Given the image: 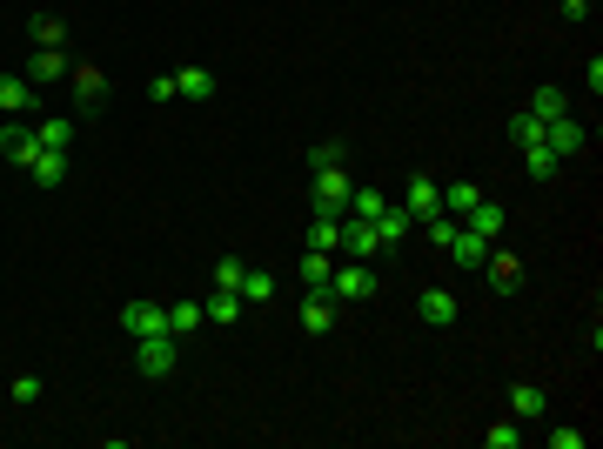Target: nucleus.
I'll return each instance as SVG.
<instances>
[{
	"label": "nucleus",
	"instance_id": "obj_1",
	"mask_svg": "<svg viewBox=\"0 0 603 449\" xmlns=\"http://www.w3.org/2000/svg\"><path fill=\"white\" fill-rule=\"evenodd\" d=\"M315 215H335V222H342V215H349V195H356V181H349V168H342V161H335V168H315Z\"/></svg>",
	"mask_w": 603,
	"mask_h": 449
},
{
	"label": "nucleus",
	"instance_id": "obj_2",
	"mask_svg": "<svg viewBox=\"0 0 603 449\" xmlns=\"http://www.w3.org/2000/svg\"><path fill=\"white\" fill-rule=\"evenodd\" d=\"M175 362H181V336H168V329L134 342V369H141V376L161 382V376H175Z\"/></svg>",
	"mask_w": 603,
	"mask_h": 449
},
{
	"label": "nucleus",
	"instance_id": "obj_3",
	"mask_svg": "<svg viewBox=\"0 0 603 449\" xmlns=\"http://www.w3.org/2000/svg\"><path fill=\"white\" fill-rule=\"evenodd\" d=\"M34 155H41V135H34V121H7V128H0V161H7V168H34Z\"/></svg>",
	"mask_w": 603,
	"mask_h": 449
},
{
	"label": "nucleus",
	"instance_id": "obj_4",
	"mask_svg": "<svg viewBox=\"0 0 603 449\" xmlns=\"http://www.w3.org/2000/svg\"><path fill=\"white\" fill-rule=\"evenodd\" d=\"M329 295L335 302H369V295H376V269H369V262H342V269L329 275Z\"/></svg>",
	"mask_w": 603,
	"mask_h": 449
},
{
	"label": "nucleus",
	"instance_id": "obj_5",
	"mask_svg": "<svg viewBox=\"0 0 603 449\" xmlns=\"http://www.w3.org/2000/svg\"><path fill=\"white\" fill-rule=\"evenodd\" d=\"M67 88H74V108H81V114H94L101 101H108V74H101V68H88V61H74V68H67Z\"/></svg>",
	"mask_w": 603,
	"mask_h": 449
},
{
	"label": "nucleus",
	"instance_id": "obj_6",
	"mask_svg": "<svg viewBox=\"0 0 603 449\" xmlns=\"http://www.w3.org/2000/svg\"><path fill=\"white\" fill-rule=\"evenodd\" d=\"M369 228H376L382 248H402V242H409V228H416V215H409L402 202H382L376 215H369Z\"/></svg>",
	"mask_w": 603,
	"mask_h": 449
},
{
	"label": "nucleus",
	"instance_id": "obj_7",
	"mask_svg": "<svg viewBox=\"0 0 603 449\" xmlns=\"http://www.w3.org/2000/svg\"><path fill=\"white\" fill-rule=\"evenodd\" d=\"M543 141H550L557 161H577L583 155V121L577 114H557V121H543Z\"/></svg>",
	"mask_w": 603,
	"mask_h": 449
},
{
	"label": "nucleus",
	"instance_id": "obj_8",
	"mask_svg": "<svg viewBox=\"0 0 603 449\" xmlns=\"http://www.w3.org/2000/svg\"><path fill=\"white\" fill-rule=\"evenodd\" d=\"M402 208H409L416 222H436V215H443V188H436L429 175H409V188H402Z\"/></svg>",
	"mask_w": 603,
	"mask_h": 449
},
{
	"label": "nucleus",
	"instance_id": "obj_9",
	"mask_svg": "<svg viewBox=\"0 0 603 449\" xmlns=\"http://www.w3.org/2000/svg\"><path fill=\"white\" fill-rule=\"evenodd\" d=\"M335 255H349V262H376V255H382L376 228L356 222V215H342V248H335Z\"/></svg>",
	"mask_w": 603,
	"mask_h": 449
},
{
	"label": "nucleus",
	"instance_id": "obj_10",
	"mask_svg": "<svg viewBox=\"0 0 603 449\" xmlns=\"http://www.w3.org/2000/svg\"><path fill=\"white\" fill-rule=\"evenodd\" d=\"M483 269H490V289L496 295L523 289V255H510V248H490V255H483Z\"/></svg>",
	"mask_w": 603,
	"mask_h": 449
},
{
	"label": "nucleus",
	"instance_id": "obj_11",
	"mask_svg": "<svg viewBox=\"0 0 603 449\" xmlns=\"http://www.w3.org/2000/svg\"><path fill=\"white\" fill-rule=\"evenodd\" d=\"M121 329H128L134 342L161 336V329H168V309H161V302H128V309H121Z\"/></svg>",
	"mask_w": 603,
	"mask_h": 449
},
{
	"label": "nucleus",
	"instance_id": "obj_12",
	"mask_svg": "<svg viewBox=\"0 0 603 449\" xmlns=\"http://www.w3.org/2000/svg\"><path fill=\"white\" fill-rule=\"evenodd\" d=\"M67 68H74V61H67V47H41V54H27V81H34V88L67 81Z\"/></svg>",
	"mask_w": 603,
	"mask_h": 449
},
{
	"label": "nucleus",
	"instance_id": "obj_13",
	"mask_svg": "<svg viewBox=\"0 0 603 449\" xmlns=\"http://www.w3.org/2000/svg\"><path fill=\"white\" fill-rule=\"evenodd\" d=\"M302 329H309V336H329V329H335V295L329 289L302 295Z\"/></svg>",
	"mask_w": 603,
	"mask_h": 449
},
{
	"label": "nucleus",
	"instance_id": "obj_14",
	"mask_svg": "<svg viewBox=\"0 0 603 449\" xmlns=\"http://www.w3.org/2000/svg\"><path fill=\"white\" fill-rule=\"evenodd\" d=\"M0 108H7V114H27V108H41V88H34L27 74H0Z\"/></svg>",
	"mask_w": 603,
	"mask_h": 449
},
{
	"label": "nucleus",
	"instance_id": "obj_15",
	"mask_svg": "<svg viewBox=\"0 0 603 449\" xmlns=\"http://www.w3.org/2000/svg\"><path fill=\"white\" fill-rule=\"evenodd\" d=\"M443 248H449V262H456V269H483V255H490V242H483V235H469V228H456Z\"/></svg>",
	"mask_w": 603,
	"mask_h": 449
},
{
	"label": "nucleus",
	"instance_id": "obj_16",
	"mask_svg": "<svg viewBox=\"0 0 603 449\" xmlns=\"http://www.w3.org/2000/svg\"><path fill=\"white\" fill-rule=\"evenodd\" d=\"M27 181H34V188H61L67 181V148H41L34 168H27Z\"/></svg>",
	"mask_w": 603,
	"mask_h": 449
},
{
	"label": "nucleus",
	"instance_id": "obj_17",
	"mask_svg": "<svg viewBox=\"0 0 603 449\" xmlns=\"http://www.w3.org/2000/svg\"><path fill=\"white\" fill-rule=\"evenodd\" d=\"M456 315H463V302H456L449 289H423V322H429V329H449Z\"/></svg>",
	"mask_w": 603,
	"mask_h": 449
},
{
	"label": "nucleus",
	"instance_id": "obj_18",
	"mask_svg": "<svg viewBox=\"0 0 603 449\" xmlns=\"http://www.w3.org/2000/svg\"><path fill=\"white\" fill-rule=\"evenodd\" d=\"M295 275H302V289H329V275H335V255H322V248H302V262H295Z\"/></svg>",
	"mask_w": 603,
	"mask_h": 449
},
{
	"label": "nucleus",
	"instance_id": "obj_19",
	"mask_svg": "<svg viewBox=\"0 0 603 449\" xmlns=\"http://www.w3.org/2000/svg\"><path fill=\"white\" fill-rule=\"evenodd\" d=\"M242 289H215L208 302H201V322H242Z\"/></svg>",
	"mask_w": 603,
	"mask_h": 449
},
{
	"label": "nucleus",
	"instance_id": "obj_20",
	"mask_svg": "<svg viewBox=\"0 0 603 449\" xmlns=\"http://www.w3.org/2000/svg\"><path fill=\"white\" fill-rule=\"evenodd\" d=\"M208 94H215L208 68H175V101H208Z\"/></svg>",
	"mask_w": 603,
	"mask_h": 449
},
{
	"label": "nucleus",
	"instance_id": "obj_21",
	"mask_svg": "<svg viewBox=\"0 0 603 449\" xmlns=\"http://www.w3.org/2000/svg\"><path fill=\"white\" fill-rule=\"evenodd\" d=\"M463 228H469V235H483V242H496V235H503V208L476 202V208H469V215H463Z\"/></svg>",
	"mask_w": 603,
	"mask_h": 449
},
{
	"label": "nucleus",
	"instance_id": "obj_22",
	"mask_svg": "<svg viewBox=\"0 0 603 449\" xmlns=\"http://www.w3.org/2000/svg\"><path fill=\"white\" fill-rule=\"evenodd\" d=\"M510 416L516 423H536V416H543V389H536V382H516L510 389Z\"/></svg>",
	"mask_w": 603,
	"mask_h": 449
},
{
	"label": "nucleus",
	"instance_id": "obj_23",
	"mask_svg": "<svg viewBox=\"0 0 603 449\" xmlns=\"http://www.w3.org/2000/svg\"><path fill=\"white\" fill-rule=\"evenodd\" d=\"M523 168H530V181H550V175H563V161L550 155V141H530V148H523Z\"/></svg>",
	"mask_w": 603,
	"mask_h": 449
},
{
	"label": "nucleus",
	"instance_id": "obj_24",
	"mask_svg": "<svg viewBox=\"0 0 603 449\" xmlns=\"http://www.w3.org/2000/svg\"><path fill=\"white\" fill-rule=\"evenodd\" d=\"M27 34H34V47H67V21H61V14H34Z\"/></svg>",
	"mask_w": 603,
	"mask_h": 449
},
{
	"label": "nucleus",
	"instance_id": "obj_25",
	"mask_svg": "<svg viewBox=\"0 0 603 449\" xmlns=\"http://www.w3.org/2000/svg\"><path fill=\"white\" fill-rule=\"evenodd\" d=\"M195 329H208L201 302H168V336H195Z\"/></svg>",
	"mask_w": 603,
	"mask_h": 449
},
{
	"label": "nucleus",
	"instance_id": "obj_26",
	"mask_svg": "<svg viewBox=\"0 0 603 449\" xmlns=\"http://www.w3.org/2000/svg\"><path fill=\"white\" fill-rule=\"evenodd\" d=\"M309 248L335 255V248H342V222H335V215H315V222H309Z\"/></svg>",
	"mask_w": 603,
	"mask_h": 449
},
{
	"label": "nucleus",
	"instance_id": "obj_27",
	"mask_svg": "<svg viewBox=\"0 0 603 449\" xmlns=\"http://www.w3.org/2000/svg\"><path fill=\"white\" fill-rule=\"evenodd\" d=\"M34 135H41V148H67L74 141V121L67 114H47V121H34Z\"/></svg>",
	"mask_w": 603,
	"mask_h": 449
},
{
	"label": "nucleus",
	"instance_id": "obj_28",
	"mask_svg": "<svg viewBox=\"0 0 603 449\" xmlns=\"http://www.w3.org/2000/svg\"><path fill=\"white\" fill-rule=\"evenodd\" d=\"M476 202H483V195H476L469 181H449V188H443V215H456V222H463V215H469Z\"/></svg>",
	"mask_w": 603,
	"mask_h": 449
},
{
	"label": "nucleus",
	"instance_id": "obj_29",
	"mask_svg": "<svg viewBox=\"0 0 603 449\" xmlns=\"http://www.w3.org/2000/svg\"><path fill=\"white\" fill-rule=\"evenodd\" d=\"M242 302H275V275L268 269H242Z\"/></svg>",
	"mask_w": 603,
	"mask_h": 449
},
{
	"label": "nucleus",
	"instance_id": "obj_30",
	"mask_svg": "<svg viewBox=\"0 0 603 449\" xmlns=\"http://www.w3.org/2000/svg\"><path fill=\"white\" fill-rule=\"evenodd\" d=\"M510 141H516V148H530V141H543V121H536L530 108H516V114H510Z\"/></svg>",
	"mask_w": 603,
	"mask_h": 449
},
{
	"label": "nucleus",
	"instance_id": "obj_31",
	"mask_svg": "<svg viewBox=\"0 0 603 449\" xmlns=\"http://www.w3.org/2000/svg\"><path fill=\"white\" fill-rule=\"evenodd\" d=\"M530 114H536V121H557V114H570V101H563V88H536Z\"/></svg>",
	"mask_w": 603,
	"mask_h": 449
},
{
	"label": "nucleus",
	"instance_id": "obj_32",
	"mask_svg": "<svg viewBox=\"0 0 603 449\" xmlns=\"http://www.w3.org/2000/svg\"><path fill=\"white\" fill-rule=\"evenodd\" d=\"M483 443H490V449H516V443H523V423H516V416H503V423L483 429Z\"/></svg>",
	"mask_w": 603,
	"mask_h": 449
},
{
	"label": "nucleus",
	"instance_id": "obj_33",
	"mask_svg": "<svg viewBox=\"0 0 603 449\" xmlns=\"http://www.w3.org/2000/svg\"><path fill=\"white\" fill-rule=\"evenodd\" d=\"M376 208H382V195H376V188H356V195H349V215H356V222H369Z\"/></svg>",
	"mask_w": 603,
	"mask_h": 449
},
{
	"label": "nucleus",
	"instance_id": "obj_34",
	"mask_svg": "<svg viewBox=\"0 0 603 449\" xmlns=\"http://www.w3.org/2000/svg\"><path fill=\"white\" fill-rule=\"evenodd\" d=\"M242 269H248V262H235V255L215 262V289H242Z\"/></svg>",
	"mask_w": 603,
	"mask_h": 449
},
{
	"label": "nucleus",
	"instance_id": "obj_35",
	"mask_svg": "<svg viewBox=\"0 0 603 449\" xmlns=\"http://www.w3.org/2000/svg\"><path fill=\"white\" fill-rule=\"evenodd\" d=\"M14 403H41V376H14Z\"/></svg>",
	"mask_w": 603,
	"mask_h": 449
},
{
	"label": "nucleus",
	"instance_id": "obj_36",
	"mask_svg": "<svg viewBox=\"0 0 603 449\" xmlns=\"http://www.w3.org/2000/svg\"><path fill=\"white\" fill-rule=\"evenodd\" d=\"M148 101H175V74H155L148 81Z\"/></svg>",
	"mask_w": 603,
	"mask_h": 449
},
{
	"label": "nucleus",
	"instance_id": "obj_37",
	"mask_svg": "<svg viewBox=\"0 0 603 449\" xmlns=\"http://www.w3.org/2000/svg\"><path fill=\"white\" fill-rule=\"evenodd\" d=\"M309 161H315V168H335V161H342V141H322V148H315Z\"/></svg>",
	"mask_w": 603,
	"mask_h": 449
},
{
	"label": "nucleus",
	"instance_id": "obj_38",
	"mask_svg": "<svg viewBox=\"0 0 603 449\" xmlns=\"http://www.w3.org/2000/svg\"><path fill=\"white\" fill-rule=\"evenodd\" d=\"M550 449H583V429H550Z\"/></svg>",
	"mask_w": 603,
	"mask_h": 449
},
{
	"label": "nucleus",
	"instance_id": "obj_39",
	"mask_svg": "<svg viewBox=\"0 0 603 449\" xmlns=\"http://www.w3.org/2000/svg\"><path fill=\"white\" fill-rule=\"evenodd\" d=\"M563 7V21H583V14H590V0H557Z\"/></svg>",
	"mask_w": 603,
	"mask_h": 449
}]
</instances>
